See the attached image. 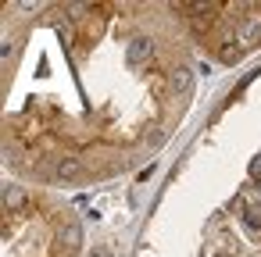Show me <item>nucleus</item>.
I'll return each mask as SVG.
<instances>
[{
	"label": "nucleus",
	"instance_id": "nucleus-9",
	"mask_svg": "<svg viewBox=\"0 0 261 257\" xmlns=\"http://www.w3.org/2000/svg\"><path fill=\"white\" fill-rule=\"evenodd\" d=\"M93 257H104V253H93Z\"/></svg>",
	"mask_w": 261,
	"mask_h": 257
},
{
	"label": "nucleus",
	"instance_id": "nucleus-3",
	"mask_svg": "<svg viewBox=\"0 0 261 257\" xmlns=\"http://www.w3.org/2000/svg\"><path fill=\"white\" fill-rule=\"evenodd\" d=\"M172 90H175V93H190V90H193L190 68H172Z\"/></svg>",
	"mask_w": 261,
	"mask_h": 257
},
{
	"label": "nucleus",
	"instance_id": "nucleus-7",
	"mask_svg": "<svg viewBox=\"0 0 261 257\" xmlns=\"http://www.w3.org/2000/svg\"><path fill=\"white\" fill-rule=\"evenodd\" d=\"M250 175H254V179H261V154L254 157V164H250Z\"/></svg>",
	"mask_w": 261,
	"mask_h": 257
},
{
	"label": "nucleus",
	"instance_id": "nucleus-5",
	"mask_svg": "<svg viewBox=\"0 0 261 257\" xmlns=\"http://www.w3.org/2000/svg\"><path fill=\"white\" fill-rule=\"evenodd\" d=\"M58 175H61V179H75V175H79V161H75V157H65V161L58 164Z\"/></svg>",
	"mask_w": 261,
	"mask_h": 257
},
{
	"label": "nucleus",
	"instance_id": "nucleus-6",
	"mask_svg": "<svg viewBox=\"0 0 261 257\" xmlns=\"http://www.w3.org/2000/svg\"><path fill=\"white\" fill-rule=\"evenodd\" d=\"M79 239H83L79 225H68V229H61V243H65V246H79Z\"/></svg>",
	"mask_w": 261,
	"mask_h": 257
},
{
	"label": "nucleus",
	"instance_id": "nucleus-4",
	"mask_svg": "<svg viewBox=\"0 0 261 257\" xmlns=\"http://www.w3.org/2000/svg\"><path fill=\"white\" fill-rule=\"evenodd\" d=\"M243 229H247L250 236H261V218H257L250 207H243Z\"/></svg>",
	"mask_w": 261,
	"mask_h": 257
},
{
	"label": "nucleus",
	"instance_id": "nucleus-2",
	"mask_svg": "<svg viewBox=\"0 0 261 257\" xmlns=\"http://www.w3.org/2000/svg\"><path fill=\"white\" fill-rule=\"evenodd\" d=\"M22 204H25V189H22V186H8V189H4V211L15 214Z\"/></svg>",
	"mask_w": 261,
	"mask_h": 257
},
{
	"label": "nucleus",
	"instance_id": "nucleus-1",
	"mask_svg": "<svg viewBox=\"0 0 261 257\" xmlns=\"http://www.w3.org/2000/svg\"><path fill=\"white\" fill-rule=\"evenodd\" d=\"M150 54H154V40H150V36H136V40L125 47V61H129V65H143Z\"/></svg>",
	"mask_w": 261,
	"mask_h": 257
},
{
	"label": "nucleus",
	"instance_id": "nucleus-8",
	"mask_svg": "<svg viewBox=\"0 0 261 257\" xmlns=\"http://www.w3.org/2000/svg\"><path fill=\"white\" fill-rule=\"evenodd\" d=\"M254 186H257V193H261V179H257V182H254Z\"/></svg>",
	"mask_w": 261,
	"mask_h": 257
}]
</instances>
